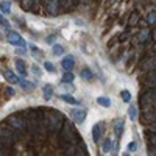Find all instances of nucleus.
I'll return each instance as SVG.
<instances>
[{
  "instance_id": "f257e3e1",
  "label": "nucleus",
  "mask_w": 156,
  "mask_h": 156,
  "mask_svg": "<svg viewBox=\"0 0 156 156\" xmlns=\"http://www.w3.org/2000/svg\"><path fill=\"white\" fill-rule=\"evenodd\" d=\"M58 137H59V147L62 150L67 148L69 145H76V142L81 140L78 131L73 128V125L70 122H67V120H64L61 129L58 131Z\"/></svg>"
},
{
  "instance_id": "f03ea898",
  "label": "nucleus",
  "mask_w": 156,
  "mask_h": 156,
  "mask_svg": "<svg viewBox=\"0 0 156 156\" xmlns=\"http://www.w3.org/2000/svg\"><path fill=\"white\" fill-rule=\"evenodd\" d=\"M45 117H47V128H48V133L51 134H58V131L61 129L62 123H64V115L56 111V109H51V111H47L45 112Z\"/></svg>"
},
{
  "instance_id": "7ed1b4c3",
  "label": "nucleus",
  "mask_w": 156,
  "mask_h": 156,
  "mask_svg": "<svg viewBox=\"0 0 156 156\" xmlns=\"http://www.w3.org/2000/svg\"><path fill=\"white\" fill-rule=\"evenodd\" d=\"M5 123H8L9 126H12L22 137L27 134V119H25V115H20V112L8 115V119H6Z\"/></svg>"
},
{
  "instance_id": "20e7f679",
  "label": "nucleus",
  "mask_w": 156,
  "mask_h": 156,
  "mask_svg": "<svg viewBox=\"0 0 156 156\" xmlns=\"http://www.w3.org/2000/svg\"><path fill=\"white\" fill-rule=\"evenodd\" d=\"M139 103L142 108L154 106V87H147V90H144L142 95L139 97Z\"/></svg>"
},
{
  "instance_id": "39448f33",
  "label": "nucleus",
  "mask_w": 156,
  "mask_h": 156,
  "mask_svg": "<svg viewBox=\"0 0 156 156\" xmlns=\"http://www.w3.org/2000/svg\"><path fill=\"white\" fill-rule=\"evenodd\" d=\"M8 41H9V44H12L14 47H25L27 44H25V41H23V37L19 34V33H16V31H8Z\"/></svg>"
},
{
  "instance_id": "423d86ee",
  "label": "nucleus",
  "mask_w": 156,
  "mask_h": 156,
  "mask_svg": "<svg viewBox=\"0 0 156 156\" xmlns=\"http://www.w3.org/2000/svg\"><path fill=\"white\" fill-rule=\"evenodd\" d=\"M140 83L145 87H154V69L147 70V73L140 78Z\"/></svg>"
},
{
  "instance_id": "0eeeda50",
  "label": "nucleus",
  "mask_w": 156,
  "mask_h": 156,
  "mask_svg": "<svg viewBox=\"0 0 156 156\" xmlns=\"http://www.w3.org/2000/svg\"><path fill=\"white\" fill-rule=\"evenodd\" d=\"M70 117H72V120L76 123V125H80L84 122L86 119V111L84 109H72L70 111Z\"/></svg>"
},
{
  "instance_id": "6e6552de",
  "label": "nucleus",
  "mask_w": 156,
  "mask_h": 156,
  "mask_svg": "<svg viewBox=\"0 0 156 156\" xmlns=\"http://www.w3.org/2000/svg\"><path fill=\"white\" fill-rule=\"evenodd\" d=\"M142 122H145V123L154 122V106L142 108Z\"/></svg>"
},
{
  "instance_id": "1a4fd4ad",
  "label": "nucleus",
  "mask_w": 156,
  "mask_h": 156,
  "mask_svg": "<svg viewBox=\"0 0 156 156\" xmlns=\"http://www.w3.org/2000/svg\"><path fill=\"white\" fill-rule=\"evenodd\" d=\"M103 129H105V125H103V122H97V123L92 126V140L95 142V144H98Z\"/></svg>"
},
{
  "instance_id": "9d476101",
  "label": "nucleus",
  "mask_w": 156,
  "mask_h": 156,
  "mask_svg": "<svg viewBox=\"0 0 156 156\" xmlns=\"http://www.w3.org/2000/svg\"><path fill=\"white\" fill-rule=\"evenodd\" d=\"M47 12L50 16H56L58 12V8H59V2L58 0H47Z\"/></svg>"
},
{
  "instance_id": "9b49d317",
  "label": "nucleus",
  "mask_w": 156,
  "mask_h": 156,
  "mask_svg": "<svg viewBox=\"0 0 156 156\" xmlns=\"http://www.w3.org/2000/svg\"><path fill=\"white\" fill-rule=\"evenodd\" d=\"M151 69H154V56L145 58L144 61H142V64H140V70L142 72H147V70H151Z\"/></svg>"
},
{
  "instance_id": "f8f14e48",
  "label": "nucleus",
  "mask_w": 156,
  "mask_h": 156,
  "mask_svg": "<svg viewBox=\"0 0 156 156\" xmlns=\"http://www.w3.org/2000/svg\"><path fill=\"white\" fill-rule=\"evenodd\" d=\"M61 66H62V69H64V70H72V69H73V66H75V59H73V56L67 55L66 58H64V59L61 61Z\"/></svg>"
},
{
  "instance_id": "ddd939ff",
  "label": "nucleus",
  "mask_w": 156,
  "mask_h": 156,
  "mask_svg": "<svg viewBox=\"0 0 156 156\" xmlns=\"http://www.w3.org/2000/svg\"><path fill=\"white\" fill-rule=\"evenodd\" d=\"M123 120L122 119H119V120H117L115 122V125H114V133H115V137L117 139H119L120 136H122V133H123Z\"/></svg>"
},
{
  "instance_id": "4468645a",
  "label": "nucleus",
  "mask_w": 156,
  "mask_h": 156,
  "mask_svg": "<svg viewBox=\"0 0 156 156\" xmlns=\"http://www.w3.org/2000/svg\"><path fill=\"white\" fill-rule=\"evenodd\" d=\"M3 76L6 78L9 83H19V80H20V78H19L14 72H11V70H5V72H3Z\"/></svg>"
},
{
  "instance_id": "2eb2a0df",
  "label": "nucleus",
  "mask_w": 156,
  "mask_h": 156,
  "mask_svg": "<svg viewBox=\"0 0 156 156\" xmlns=\"http://www.w3.org/2000/svg\"><path fill=\"white\" fill-rule=\"evenodd\" d=\"M16 69H17V72L22 75V76H27V67H25V62L22 61V59H16Z\"/></svg>"
},
{
  "instance_id": "dca6fc26",
  "label": "nucleus",
  "mask_w": 156,
  "mask_h": 156,
  "mask_svg": "<svg viewBox=\"0 0 156 156\" xmlns=\"http://www.w3.org/2000/svg\"><path fill=\"white\" fill-rule=\"evenodd\" d=\"M76 154H81V156H86V154H87L86 145L83 144L81 140H78V142H76Z\"/></svg>"
},
{
  "instance_id": "f3484780",
  "label": "nucleus",
  "mask_w": 156,
  "mask_h": 156,
  "mask_svg": "<svg viewBox=\"0 0 156 156\" xmlns=\"http://www.w3.org/2000/svg\"><path fill=\"white\" fill-rule=\"evenodd\" d=\"M51 95H53V86H51V84H45L44 86V98L50 100Z\"/></svg>"
},
{
  "instance_id": "a211bd4d",
  "label": "nucleus",
  "mask_w": 156,
  "mask_h": 156,
  "mask_svg": "<svg viewBox=\"0 0 156 156\" xmlns=\"http://www.w3.org/2000/svg\"><path fill=\"white\" fill-rule=\"evenodd\" d=\"M0 11L3 12V14H9L11 12V3L3 0V2H0Z\"/></svg>"
},
{
  "instance_id": "6ab92c4d",
  "label": "nucleus",
  "mask_w": 156,
  "mask_h": 156,
  "mask_svg": "<svg viewBox=\"0 0 156 156\" xmlns=\"http://www.w3.org/2000/svg\"><path fill=\"white\" fill-rule=\"evenodd\" d=\"M58 2H59V6H62L64 11H69V9L73 8V2H72V0H58Z\"/></svg>"
},
{
  "instance_id": "aec40b11",
  "label": "nucleus",
  "mask_w": 156,
  "mask_h": 156,
  "mask_svg": "<svg viewBox=\"0 0 156 156\" xmlns=\"http://www.w3.org/2000/svg\"><path fill=\"white\" fill-rule=\"evenodd\" d=\"M128 117H129V120H136L137 119V108L134 105H129V108H128Z\"/></svg>"
},
{
  "instance_id": "412c9836",
  "label": "nucleus",
  "mask_w": 156,
  "mask_h": 156,
  "mask_svg": "<svg viewBox=\"0 0 156 156\" xmlns=\"http://www.w3.org/2000/svg\"><path fill=\"white\" fill-rule=\"evenodd\" d=\"M97 103H98L100 106H103V108H109L111 106V100L108 97H98L97 98Z\"/></svg>"
},
{
  "instance_id": "4be33fe9",
  "label": "nucleus",
  "mask_w": 156,
  "mask_h": 156,
  "mask_svg": "<svg viewBox=\"0 0 156 156\" xmlns=\"http://www.w3.org/2000/svg\"><path fill=\"white\" fill-rule=\"evenodd\" d=\"M62 83H72L73 81V73L70 72V70H66V73L62 75V80H61Z\"/></svg>"
},
{
  "instance_id": "5701e85b",
  "label": "nucleus",
  "mask_w": 156,
  "mask_h": 156,
  "mask_svg": "<svg viewBox=\"0 0 156 156\" xmlns=\"http://www.w3.org/2000/svg\"><path fill=\"white\" fill-rule=\"evenodd\" d=\"M81 78H83L84 81L92 80V72H90V69H83L81 70Z\"/></svg>"
},
{
  "instance_id": "b1692460",
  "label": "nucleus",
  "mask_w": 156,
  "mask_h": 156,
  "mask_svg": "<svg viewBox=\"0 0 156 156\" xmlns=\"http://www.w3.org/2000/svg\"><path fill=\"white\" fill-rule=\"evenodd\" d=\"M61 100H64L66 103H70V105H78V101H76L72 95H66V94H62V95H61Z\"/></svg>"
},
{
  "instance_id": "393cba45",
  "label": "nucleus",
  "mask_w": 156,
  "mask_h": 156,
  "mask_svg": "<svg viewBox=\"0 0 156 156\" xmlns=\"http://www.w3.org/2000/svg\"><path fill=\"white\" fill-rule=\"evenodd\" d=\"M109 150H111V139H105L103 140V145H101V151L108 153Z\"/></svg>"
},
{
  "instance_id": "a878e982",
  "label": "nucleus",
  "mask_w": 156,
  "mask_h": 156,
  "mask_svg": "<svg viewBox=\"0 0 156 156\" xmlns=\"http://www.w3.org/2000/svg\"><path fill=\"white\" fill-rule=\"evenodd\" d=\"M28 47H30V50L33 51V56H34L36 59H41V55H42V51L39 50V48H36L34 45H28Z\"/></svg>"
},
{
  "instance_id": "bb28decb",
  "label": "nucleus",
  "mask_w": 156,
  "mask_h": 156,
  "mask_svg": "<svg viewBox=\"0 0 156 156\" xmlns=\"http://www.w3.org/2000/svg\"><path fill=\"white\" fill-rule=\"evenodd\" d=\"M44 69H45L47 72H50V73L55 72V66H53V64H51L50 61H45V62H44Z\"/></svg>"
},
{
  "instance_id": "cd10ccee",
  "label": "nucleus",
  "mask_w": 156,
  "mask_h": 156,
  "mask_svg": "<svg viewBox=\"0 0 156 156\" xmlns=\"http://www.w3.org/2000/svg\"><path fill=\"white\" fill-rule=\"evenodd\" d=\"M64 53V48L61 47V45H58V44H55L53 45V55H56V56H59V55H62Z\"/></svg>"
},
{
  "instance_id": "c85d7f7f",
  "label": "nucleus",
  "mask_w": 156,
  "mask_h": 156,
  "mask_svg": "<svg viewBox=\"0 0 156 156\" xmlns=\"http://www.w3.org/2000/svg\"><path fill=\"white\" fill-rule=\"evenodd\" d=\"M34 2H36V0H22V8L23 9H30Z\"/></svg>"
},
{
  "instance_id": "c756f323",
  "label": "nucleus",
  "mask_w": 156,
  "mask_h": 156,
  "mask_svg": "<svg viewBox=\"0 0 156 156\" xmlns=\"http://www.w3.org/2000/svg\"><path fill=\"white\" fill-rule=\"evenodd\" d=\"M122 100L125 103H129V100H131V94H129L128 90H122Z\"/></svg>"
},
{
  "instance_id": "7c9ffc66",
  "label": "nucleus",
  "mask_w": 156,
  "mask_h": 156,
  "mask_svg": "<svg viewBox=\"0 0 156 156\" xmlns=\"http://www.w3.org/2000/svg\"><path fill=\"white\" fill-rule=\"evenodd\" d=\"M139 20V14H136V12H134V14L131 16V19H129V22H128V25H129V27H133V25H136V22Z\"/></svg>"
},
{
  "instance_id": "2f4dec72",
  "label": "nucleus",
  "mask_w": 156,
  "mask_h": 156,
  "mask_svg": "<svg viewBox=\"0 0 156 156\" xmlns=\"http://www.w3.org/2000/svg\"><path fill=\"white\" fill-rule=\"evenodd\" d=\"M147 20H148V23H150V25H154V20H156V17H154V11H153V12H148Z\"/></svg>"
},
{
  "instance_id": "473e14b6",
  "label": "nucleus",
  "mask_w": 156,
  "mask_h": 156,
  "mask_svg": "<svg viewBox=\"0 0 156 156\" xmlns=\"http://www.w3.org/2000/svg\"><path fill=\"white\" fill-rule=\"evenodd\" d=\"M147 36H148V30H144V31H142V34H139L140 42H145L147 41Z\"/></svg>"
},
{
  "instance_id": "72a5a7b5",
  "label": "nucleus",
  "mask_w": 156,
  "mask_h": 156,
  "mask_svg": "<svg viewBox=\"0 0 156 156\" xmlns=\"http://www.w3.org/2000/svg\"><path fill=\"white\" fill-rule=\"evenodd\" d=\"M19 83H20L23 87H28V89H33V87H34V84H31V83H28V81H25V80H19Z\"/></svg>"
},
{
  "instance_id": "f704fd0d",
  "label": "nucleus",
  "mask_w": 156,
  "mask_h": 156,
  "mask_svg": "<svg viewBox=\"0 0 156 156\" xmlns=\"http://www.w3.org/2000/svg\"><path fill=\"white\" fill-rule=\"evenodd\" d=\"M0 25H3V27H5L6 30L9 28V23H8V20H6V19H3L2 16H0Z\"/></svg>"
},
{
  "instance_id": "c9c22d12",
  "label": "nucleus",
  "mask_w": 156,
  "mask_h": 156,
  "mask_svg": "<svg viewBox=\"0 0 156 156\" xmlns=\"http://www.w3.org/2000/svg\"><path fill=\"white\" fill-rule=\"evenodd\" d=\"M2 154H8V150H6L2 144H0V156H2Z\"/></svg>"
},
{
  "instance_id": "e433bc0d",
  "label": "nucleus",
  "mask_w": 156,
  "mask_h": 156,
  "mask_svg": "<svg viewBox=\"0 0 156 156\" xmlns=\"http://www.w3.org/2000/svg\"><path fill=\"white\" fill-rule=\"evenodd\" d=\"M128 150H129V151H134V150H136V144H134V142H131V144L128 145Z\"/></svg>"
},
{
  "instance_id": "4c0bfd02",
  "label": "nucleus",
  "mask_w": 156,
  "mask_h": 156,
  "mask_svg": "<svg viewBox=\"0 0 156 156\" xmlns=\"http://www.w3.org/2000/svg\"><path fill=\"white\" fill-rule=\"evenodd\" d=\"M53 41H55V36H48L45 42H47V44H53Z\"/></svg>"
},
{
  "instance_id": "58836bf2",
  "label": "nucleus",
  "mask_w": 156,
  "mask_h": 156,
  "mask_svg": "<svg viewBox=\"0 0 156 156\" xmlns=\"http://www.w3.org/2000/svg\"><path fill=\"white\" fill-rule=\"evenodd\" d=\"M5 90H6V94H8V95H12V94H14V89H12V87H6Z\"/></svg>"
},
{
  "instance_id": "ea45409f",
  "label": "nucleus",
  "mask_w": 156,
  "mask_h": 156,
  "mask_svg": "<svg viewBox=\"0 0 156 156\" xmlns=\"http://www.w3.org/2000/svg\"><path fill=\"white\" fill-rule=\"evenodd\" d=\"M33 72H34L36 75H39V73H41V70H39V67H37V66H33Z\"/></svg>"
},
{
  "instance_id": "a19ab883",
  "label": "nucleus",
  "mask_w": 156,
  "mask_h": 156,
  "mask_svg": "<svg viewBox=\"0 0 156 156\" xmlns=\"http://www.w3.org/2000/svg\"><path fill=\"white\" fill-rule=\"evenodd\" d=\"M108 3L111 5V3H114V0H108Z\"/></svg>"
}]
</instances>
